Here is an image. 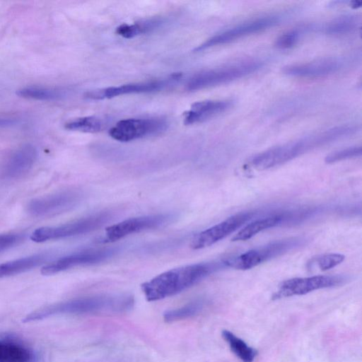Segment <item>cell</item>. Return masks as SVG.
<instances>
[{
  "instance_id": "obj_24",
  "label": "cell",
  "mask_w": 362,
  "mask_h": 362,
  "mask_svg": "<svg viewBox=\"0 0 362 362\" xmlns=\"http://www.w3.org/2000/svg\"><path fill=\"white\" fill-rule=\"evenodd\" d=\"M358 23L359 19L356 16H340L323 24L320 30L327 35H344L354 30Z\"/></svg>"
},
{
  "instance_id": "obj_13",
  "label": "cell",
  "mask_w": 362,
  "mask_h": 362,
  "mask_svg": "<svg viewBox=\"0 0 362 362\" xmlns=\"http://www.w3.org/2000/svg\"><path fill=\"white\" fill-rule=\"evenodd\" d=\"M255 216V212H240L226 218L200 233L192 240L190 246L199 250L214 245L223 240L243 226Z\"/></svg>"
},
{
  "instance_id": "obj_4",
  "label": "cell",
  "mask_w": 362,
  "mask_h": 362,
  "mask_svg": "<svg viewBox=\"0 0 362 362\" xmlns=\"http://www.w3.org/2000/svg\"><path fill=\"white\" fill-rule=\"evenodd\" d=\"M309 241L304 236H296L275 240L265 245L248 250L237 256L222 259L225 267L236 269H252L264 262L299 248Z\"/></svg>"
},
{
  "instance_id": "obj_8",
  "label": "cell",
  "mask_w": 362,
  "mask_h": 362,
  "mask_svg": "<svg viewBox=\"0 0 362 362\" xmlns=\"http://www.w3.org/2000/svg\"><path fill=\"white\" fill-rule=\"evenodd\" d=\"M176 218V214L172 213L130 218L108 226L103 241L113 242L132 234L158 228L173 222Z\"/></svg>"
},
{
  "instance_id": "obj_25",
  "label": "cell",
  "mask_w": 362,
  "mask_h": 362,
  "mask_svg": "<svg viewBox=\"0 0 362 362\" xmlns=\"http://www.w3.org/2000/svg\"><path fill=\"white\" fill-rule=\"evenodd\" d=\"M104 126V121L95 116L77 117L69 120L64 125L68 130L85 133L99 132L103 129Z\"/></svg>"
},
{
  "instance_id": "obj_17",
  "label": "cell",
  "mask_w": 362,
  "mask_h": 362,
  "mask_svg": "<svg viewBox=\"0 0 362 362\" xmlns=\"http://www.w3.org/2000/svg\"><path fill=\"white\" fill-rule=\"evenodd\" d=\"M233 102L228 100H206L193 103L190 109L183 113L187 125L203 122L229 109Z\"/></svg>"
},
{
  "instance_id": "obj_22",
  "label": "cell",
  "mask_w": 362,
  "mask_h": 362,
  "mask_svg": "<svg viewBox=\"0 0 362 362\" xmlns=\"http://www.w3.org/2000/svg\"><path fill=\"white\" fill-rule=\"evenodd\" d=\"M16 95L21 98L36 100H56L66 95V90L46 86H27L18 89Z\"/></svg>"
},
{
  "instance_id": "obj_5",
  "label": "cell",
  "mask_w": 362,
  "mask_h": 362,
  "mask_svg": "<svg viewBox=\"0 0 362 362\" xmlns=\"http://www.w3.org/2000/svg\"><path fill=\"white\" fill-rule=\"evenodd\" d=\"M262 66L259 61L250 60L203 71L194 75L186 87L189 91H195L224 84L256 72Z\"/></svg>"
},
{
  "instance_id": "obj_15",
  "label": "cell",
  "mask_w": 362,
  "mask_h": 362,
  "mask_svg": "<svg viewBox=\"0 0 362 362\" xmlns=\"http://www.w3.org/2000/svg\"><path fill=\"white\" fill-rule=\"evenodd\" d=\"M343 62L338 58L327 57L312 62L289 64L282 69L284 74L300 78H320L327 76L340 70Z\"/></svg>"
},
{
  "instance_id": "obj_26",
  "label": "cell",
  "mask_w": 362,
  "mask_h": 362,
  "mask_svg": "<svg viewBox=\"0 0 362 362\" xmlns=\"http://www.w3.org/2000/svg\"><path fill=\"white\" fill-rule=\"evenodd\" d=\"M204 307L202 300L192 301L180 308L166 311L163 319L166 322L182 320L198 314Z\"/></svg>"
},
{
  "instance_id": "obj_27",
  "label": "cell",
  "mask_w": 362,
  "mask_h": 362,
  "mask_svg": "<svg viewBox=\"0 0 362 362\" xmlns=\"http://www.w3.org/2000/svg\"><path fill=\"white\" fill-rule=\"evenodd\" d=\"M344 259V255L339 253L323 254L310 259L308 268L312 269L317 267L321 271H326L339 265Z\"/></svg>"
},
{
  "instance_id": "obj_2",
  "label": "cell",
  "mask_w": 362,
  "mask_h": 362,
  "mask_svg": "<svg viewBox=\"0 0 362 362\" xmlns=\"http://www.w3.org/2000/svg\"><path fill=\"white\" fill-rule=\"evenodd\" d=\"M134 303V298L130 295H97L82 297L40 308L28 315L23 321H37L59 315L122 313L131 310Z\"/></svg>"
},
{
  "instance_id": "obj_10",
  "label": "cell",
  "mask_w": 362,
  "mask_h": 362,
  "mask_svg": "<svg viewBox=\"0 0 362 362\" xmlns=\"http://www.w3.org/2000/svg\"><path fill=\"white\" fill-rule=\"evenodd\" d=\"M120 251V247H113L76 252L45 265L41 269V274L52 275L79 266L98 264L112 258Z\"/></svg>"
},
{
  "instance_id": "obj_9",
  "label": "cell",
  "mask_w": 362,
  "mask_h": 362,
  "mask_svg": "<svg viewBox=\"0 0 362 362\" xmlns=\"http://www.w3.org/2000/svg\"><path fill=\"white\" fill-rule=\"evenodd\" d=\"M279 21V16L271 15L240 23L208 38L203 43L198 45L194 51L196 52H202L211 47L229 43L243 37L272 28L278 24Z\"/></svg>"
},
{
  "instance_id": "obj_30",
  "label": "cell",
  "mask_w": 362,
  "mask_h": 362,
  "mask_svg": "<svg viewBox=\"0 0 362 362\" xmlns=\"http://www.w3.org/2000/svg\"><path fill=\"white\" fill-rule=\"evenodd\" d=\"M22 239V235L17 234L0 235V252L19 243Z\"/></svg>"
},
{
  "instance_id": "obj_3",
  "label": "cell",
  "mask_w": 362,
  "mask_h": 362,
  "mask_svg": "<svg viewBox=\"0 0 362 362\" xmlns=\"http://www.w3.org/2000/svg\"><path fill=\"white\" fill-rule=\"evenodd\" d=\"M329 143L326 131L272 147L253 156L250 165L256 170H264L281 165L304 153Z\"/></svg>"
},
{
  "instance_id": "obj_18",
  "label": "cell",
  "mask_w": 362,
  "mask_h": 362,
  "mask_svg": "<svg viewBox=\"0 0 362 362\" xmlns=\"http://www.w3.org/2000/svg\"><path fill=\"white\" fill-rule=\"evenodd\" d=\"M285 224L284 211L272 213L267 216L256 218L245 226L233 236L232 240H247L264 230L279 226H284Z\"/></svg>"
},
{
  "instance_id": "obj_6",
  "label": "cell",
  "mask_w": 362,
  "mask_h": 362,
  "mask_svg": "<svg viewBox=\"0 0 362 362\" xmlns=\"http://www.w3.org/2000/svg\"><path fill=\"white\" fill-rule=\"evenodd\" d=\"M112 218V212L102 211L60 226L38 228L33 231L30 239L43 243L85 234L100 228Z\"/></svg>"
},
{
  "instance_id": "obj_20",
  "label": "cell",
  "mask_w": 362,
  "mask_h": 362,
  "mask_svg": "<svg viewBox=\"0 0 362 362\" xmlns=\"http://www.w3.org/2000/svg\"><path fill=\"white\" fill-rule=\"evenodd\" d=\"M47 259V255L37 254L0 264V279L28 271Z\"/></svg>"
},
{
  "instance_id": "obj_21",
  "label": "cell",
  "mask_w": 362,
  "mask_h": 362,
  "mask_svg": "<svg viewBox=\"0 0 362 362\" xmlns=\"http://www.w3.org/2000/svg\"><path fill=\"white\" fill-rule=\"evenodd\" d=\"M31 351L22 344L13 340H0V362H30Z\"/></svg>"
},
{
  "instance_id": "obj_19",
  "label": "cell",
  "mask_w": 362,
  "mask_h": 362,
  "mask_svg": "<svg viewBox=\"0 0 362 362\" xmlns=\"http://www.w3.org/2000/svg\"><path fill=\"white\" fill-rule=\"evenodd\" d=\"M165 23V20L163 17H152L133 24H122L116 28L115 33L124 38L130 39L151 33L161 27Z\"/></svg>"
},
{
  "instance_id": "obj_7",
  "label": "cell",
  "mask_w": 362,
  "mask_h": 362,
  "mask_svg": "<svg viewBox=\"0 0 362 362\" xmlns=\"http://www.w3.org/2000/svg\"><path fill=\"white\" fill-rule=\"evenodd\" d=\"M167 127L168 122L163 118H129L117 122L109 134L117 141L127 142L159 134Z\"/></svg>"
},
{
  "instance_id": "obj_11",
  "label": "cell",
  "mask_w": 362,
  "mask_h": 362,
  "mask_svg": "<svg viewBox=\"0 0 362 362\" xmlns=\"http://www.w3.org/2000/svg\"><path fill=\"white\" fill-rule=\"evenodd\" d=\"M347 276L343 275H317L309 277L293 278L282 281L273 299L301 296L310 292L340 286L346 282Z\"/></svg>"
},
{
  "instance_id": "obj_16",
  "label": "cell",
  "mask_w": 362,
  "mask_h": 362,
  "mask_svg": "<svg viewBox=\"0 0 362 362\" xmlns=\"http://www.w3.org/2000/svg\"><path fill=\"white\" fill-rule=\"evenodd\" d=\"M37 151L31 144H24L15 150L8 158L3 168V174L8 178H18L26 174L33 166Z\"/></svg>"
},
{
  "instance_id": "obj_28",
  "label": "cell",
  "mask_w": 362,
  "mask_h": 362,
  "mask_svg": "<svg viewBox=\"0 0 362 362\" xmlns=\"http://www.w3.org/2000/svg\"><path fill=\"white\" fill-rule=\"evenodd\" d=\"M361 152L362 148L361 146H354L332 152L325 157V161L328 164L334 163L361 156Z\"/></svg>"
},
{
  "instance_id": "obj_1",
  "label": "cell",
  "mask_w": 362,
  "mask_h": 362,
  "mask_svg": "<svg viewBox=\"0 0 362 362\" xmlns=\"http://www.w3.org/2000/svg\"><path fill=\"white\" fill-rule=\"evenodd\" d=\"M223 267H226L221 260L172 269L143 283L141 290L147 300H161L180 293Z\"/></svg>"
},
{
  "instance_id": "obj_31",
  "label": "cell",
  "mask_w": 362,
  "mask_h": 362,
  "mask_svg": "<svg viewBox=\"0 0 362 362\" xmlns=\"http://www.w3.org/2000/svg\"><path fill=\"white\" fill-rule=\"evenodd\" d=\"M16 120L11 118H1L0 117V128H5L14 125Z\"/></svg>"
},
{
  "instance_id": "obj_12",
  "label": "cell",
  "mask_w": 362,
  "mask_h": 362,
  "mask_svg": "<svg viewBox=\"0 0 362 362\" xmlns=\"http://www.w3.org/2000/svg\"><path fill=\"white\" fill-rule=\"evenodd\" d=\"M82 194L76 190H65L32 199L28 211L35 216H49L67 211L77 206Z\"/></svg>"
},
{
  "instance_id": "obj_23",
  "label": "cell",
  "mask_w": 362,
  "mask_h": 362,
  "mask_svg": "<svg viewBox=\"0 0 362 362\" xmlns=\"http://www.w3.org/2000/svg\"><path fill=\"white\" fill-rule=\"evenodd\" d=\"M222 337L228 343L232 352L243 362L254 361L257 356V351L245 341L226 329L223 330Z\"/></svg>"
},
{
  "instance_id": "obj_14",
  "label": "cell",
  "mask_w": 362,
  "mask_h": 362,
  "mask_svg": "<svg viewBox=\"0 0 362 362\" xmlns=\"http://www.w3.org/2000/svg\"><path fill=\"white\" fill-rule=\"evenodd\" d=\"M182 74H171L168 78L151 81L124 84L90 91L86 97L89 99L102 100L132 93H151L163 90L180 80Z\"/></svg>"
},
{
  "instance_id": "obj_29",
  "label": "cell",
  "mask_w": 362,
  "mask_h": 362,
  "mask_svg": "<svg viewBox=\"0 0 362 362\" xmlns=\"http://www.w3.org/2000/svg\"><path fill=\"white\" fill-rule=\"evenodd\" d=\"M300 32L291 30L281 35L275 42V45L279 49H288L293 47L299 40Z\"/></svg>"
}]
</instances>
